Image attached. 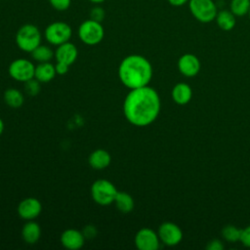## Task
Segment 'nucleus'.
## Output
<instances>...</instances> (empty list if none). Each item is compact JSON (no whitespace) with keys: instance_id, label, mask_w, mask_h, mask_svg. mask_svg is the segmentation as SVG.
<instances>
[{"instance_id":"obj_28","label":"nucleus","mask_w":250,"mask_h":250,"mask_svg":"<svg viewBox=\"0 0 250 250\" xmlns=\"http://www.w3.org/2000/svg\"><path fill=\"white\" fill-rule=\"evenodd\" d=\"M240 242L244 246L250 248V226H247L245 229H242Z\"/></svg>"},{"instance_id":"obj_10","label":"nucleus","mask_w":250,"mask_h":250,"mask_svg":"<svg viewBox=\"0 0 250 250\" xmlns=\"http://www.w3.org/2000/svg\"><path fill=\"white\" fill-rule=\"evenodd\" d=\"M159 244L158 233L151 229L143 228L135 235V245L140 250H156Z\"/></svg>"},{"instance_id":"obj_29","label":"nucleus","mask_w":250,"mask_h":250,"mask_svg":"<svg viewBox=\"0 0 250 250\" xmlns=\"http://www.w3.org/2000/svg\"><path fill=\"white\" fill-rule=\"evenodd\" d=\"M206 249L207 250H223L224 249V244L219 239H212L207 243Z\"/></svg>"},{"instance_id":"obj_23","label":"nucleus","mask_w":250,"mask_h":250,"mask_svg":"<svg viewBox=\"0 0 250 250\" xmlns=\"http://www.w3.org/2000/svg\"><path fill=\"white\" fill-rule=\"evenodd\" d=\"M250 9V0H230L229 11L235 17H244L248 15Z\"/></svg>"},{"instance_id":"obj_33","label":"nucleus","mask_w":250,"mask_h":250,"mask_svg":"<svg viewBox=\"0 0 250 250\" xmlns=\"http://www.w3.org/2000/svg\"><path fill=\"white\" fill-rule=\"evenodd\" d=\"M3 131H4V122H3V120L0 118V136L2 135Z\"/></svg>"},{"instance_id":"obj_26","label":"nucleus","mask_w":250,"mask_h":250,"mask_svg":"<svg viewBox=\"0 0 250 250\" xmlns=\"http://www.w3.org/2000/svg\"><path fill=\"white\" fill-rule=\"evenodd\" d=\"M104 17H105V11L104 10L103 7L99 6V4L94 6L90 11V19H92L96 21L102 22L104 21Z\"/></svg>"},{"instance_id":"obj_25","label":"nucleus","mask_w":250,"mask_h":250,"mask_svg":"<svg viewBox=\"0 0 250 250\" xmlns=\"http://www.w3.org/2000/svg\"><path fill=\"white\" fill-rule=\"evenodd\" d=\"M24 83V90L29 96H36L40 92V84L37 79L32 78Z\"/></svg>"},{"instance_id":"obj_8","label":"nucleus","mask_w":250,"mask_h":250,"mask_svg":"<svg viewBox=\"0 0 250 250\" xmlns=\"http://www.w3.org/2000/svg\"><path fill=\"white\" fill-rule=\"evenodd\" d=\"M8 72L14 80L26 82L34 78L35 65L26 59H17L10 63Z\"/></svg>"},{"instance_id":"obj_34","label":"nucleus","mask_w":250,"mask_h":250,"mask_svg":"<svg viewBox=\"0 0 250 250\" xmlns=\"http://www.w3.org/2000/svg\"><path fill=\"white\" fill-rule=\"evenodd\" d=\"M89 1L92 2V3H94V4H96V5H98V4H101V3L104 2L105 0H89Z\"/></svg>"},{"instance_id":"obj_14","label":"nucleus","mask_w":250,"mask_h":250,"mask_svg":"<svg viewBox=\"0 0 250 250\" xmlns=\"http://www.w3.org/2000/svg\"><path fill=\"white\" fill-rule=\"evenodd\" d=\"M78 50L76 46L71 42H65L57 46L55 51V58L57 62H63L67 65H71L77 59Z\"/></svg>"},{"instance_id":"obj_32","label":"nucleus","mask_w":250,"mask_h":250,"mask_svg":"<svg viewBox=\"0 0 250 250\" xmlns=\"http://www.w3.org/2000/svg\"><path fill=\"white\" fill-rule=\"evenodd\" d=\"M167 1L173 7H182L188 4L189 0H167Z\"/></svg>"},{"instance_id":"obj_31","label":"nucleus","mask_w":250,"mask_h":250,"mask_svg":"<svg viewBox=\"0 0 250 250\" xmlns=\"http://www.w3.org/2000/svg\"><path fill=\"white\" fill-rule=\"evenodd\" d=\"M82 232H83L85 238H86V237H87V238H92V237H94V236L96 235L97 230H96V229H95L93 226H86V227L84 228V229H83Z\"/></svg>"},{"instance_id":"obj_18","label":"nucleus","mask_w":250,"mask_h":250,"mask_svg":"<svg viewBox=\"0 0 250 250\" xmlns=\"http://www.w3.org/2000/svg\"><path fill=\"white\" fill-rule=\"evenodd\" d=\"M215 21L220 29L224 31H229L235 26L236 17L229 10L224 9L218 11Z\"/></svg>"},{"instance_id":"obj_24","label":"nucleus","mask_w":250,"mask_h":250,"mask_svg":"<svg viewBox=\"0 0 250 250\" xmlns=\"http://www.w3.org/2000/svg\"><path fill=\"white\" fill-rule=\"evenodd\" d=\"M241 232L242 229H239L233 225H228L222 229V236L229 242L240 241Z\"/></svg>"},{"instance_id":"obj_22","label":"nucleus","mask_w":250,"mask_h":250,"mask_svg":"<svg viewBox=\"0 0 250 250\" xmlns=\"http://www.w3.org/2000/svg\"><path fill=\"white\" fill-rule=\"evenodd\" d=\"M31 57L38 62H50L53 57H55V53L49 46L40 44L31 52Z\"/></svg>"},{"instance_id":"obj_4","label":"nucleus","mask_w":250,"mask_h":250,"mask_svg":"<svg viewBox=\"0 0 250 250\" xmlns=\"http://www.w3.org/2000/svg\"><path fill=\"white\" fill-rule=\"evenodd\" d=\"M115 186L105 179L95 181L91 187V195L93 200L102 206H107L114 202L117 194Z\"/></svg>"},{"instance_id":"obj_35","label":"nucleus","mask_w":250,"mask_h":250,"mask_svg":"<svg viewBox=\"0 0 250 250\" xmlns=\"http://www.w3.org/2000/svg\"><path fill=\"white\" fill-rule=\"evenodd\" d=\"M248 16H249V19H250V9H249V12H248Z\"/></svg>"},{"instance_id":"obj_5","label":"nucleus","mask_w":250,"mask_h":250,"mask_svg":"<svg viewBox=\"0 0 250 250\" xmlns=\"http://www.w3.org/2000/svg\"><path fill=\"white\" fill-rule=\"evenodd\" d=\"M188 5L190 14L197 21L209 23L215 21L218 7L213 0H189Z\"/></svg>"},{"instance_id":"obj_30","label":"nucleus","mask_w":250,"mask_h":250,"mask_svg":"<svg viewBox=\"0 0 250 250\" xmlns=\"http://www.w3.org/2000/svg\"><path fill=\"white\" fill-rule=\"evenodd\" d=\"M68 67H69V65H67V64H65V63H63V62H57V63H56V65H55L56 72H57V74H59V75H63V74H65V73L68 71Z\"/></svg>"},{"instance_id":"obj_11","label":"nucleus","mask_w":250,"mask_h":250,"mask_svg":"<svg viewBox=\"0 0 250 250\" xmlns=\"http://www.w3.org/2000/svg\"><path fill=\"white\" fill-rule=\"evenodd\" d=\"M42 211L41 202L35 197H27L21 200L18 205V214L26 221L37 218Z\"/></svg>"},{"instance_id":"obj_12","label":"nucleus","mask_w":250,"mask_h":250,"mask_svg":"<svg viewBox=\"0 0 250 250\" xmlns=\"http://www.w3.org/2000/svg\"><path fill=\"white\" fill-rule=\"evenodd\" d=\"M200 67V61L193 54H184L178 60V69L187 77H193L198 74Z\"/></svg>"},{"instance_id":"obj_13","label":"nucleus","mask_w":250,"mask_h":250,"mask_svg":"<svg viewBox=\"0 0 250 250\" xmlns=\"http://www.w3.org/2000/svg\"><path fill=\"white\" fill-rule=\"evenodd\" d=\"M62 245L69 250L80 249L85 242V236L82 231L74 229H65L61 235Z\"/></svg>"},{"instance_id":"obj_20","label":"nucleus","mask_w":250,"mask_h":250,"mask_svg":"<svg viewBox=\"0 0 250 250\" xmlns=\"http://www.w3.org/2000/svg\"><path fill=\"white\" fill-rule=\"evenodd\" d=\"M116 208L121 213H130L134 208V199L133 197L125 191H117V194L114 199Z\"/></svg>"},{"instance_id":"obj_21","label":"nucleus","mask_w":250,"mask_h":250,"mask_svg":"<svg viewBox=\"0 0 250 250\" xmlns=\"http://www.w3.org/2000/svg\"><path fill=\"white\" fill-rule=\"evenodd\" d=\"M4 101L5 103L13 108H18L23 104V95L15 88H9L4 93Z\"/></svg>"},{"instance_id":"obj_1","label":"nucleus","mask_w":250,"mask_h":250,"mask_svg":"<svg viewBox=\"0 0 250 250\" xmlns=\"http://www.w3.org/2000/svg\"><path fill=\"white\" fill-rule=\"evenodd\" d=\"M160 107L159 95L149 86L131 89L123 103L125 118L137 127H145L154 122Z\"/></svg>"},{"instance_id":"obj_19","label":"nucleus","mask_w":250,"mask_h":250,"mask_svg":"<svg viewBox=\"0 0 250 250\" xmlns=\"http://www.w3.org/2000/svg\"><path fill=\"white\" fill-rule=\"evenodd\" d=\"M57 74L55 65L52 64L50 62H39L35 66V72H34V78L37 79L39 82L47 83L51 81L55 75Z\"/></svg>"},{"instance_id":"obj_6","label":"nucleus","mask_w":250,"mask_h":250,"mask_svg":"<svg viewBox=\"0 0 250 250\" xmlns=\"http://www.w3.org/2000/svg\"><path fill=\"white\" fill-rule=\"evenodd\" d=\"M77 33L79 39L84 44L94 46L104 39V29L102 22L89 19L80 23Z\"/></svg>"},{"instance_id":"obj_7","label":"nucleus","mask_w":250,"mask_h":250,"mask_svg":"<svg viewBox=\"0 0 250 250\" xmlns=\"http://www.w3.org/2000/svg\"><path fill=\"white\" fill-rule=\"evenodd\" d=\"M72 35L71 26L64 21H54L47 25L44 31V37L48 43L59 46L68 42Z\"/></svg>"},{"instance_id":"obj_3","label":"nucleus","mask_w":250,"mask_h":250,"mask_svg":"<svg viewBox=\"0 0 250 250\" xmlns=\"http://www.w3.org/2000/svg\"><path fill=\"white\" fill-rule=\"evenodd\" d=\"M42 34L39 28L32 23L21 25L16 33V44L23 52L31 53L41 44Z\"/></svg>"},{"instance_id":"obj_16","label":"nucleus","mask_w":250,"mask_h":250,"mask_svg":"<svg viewBox=\"0 0 250 250\" xmlns=\"http://www.w3.org/2000/svg\"><path fill=\"white\" fill-rule=\"evenodd\" d=\"M111 161V156L105 149L98 148L91 152L88 157V162L93 169L102 170L106 168Z\"/></svg>"},{"instance_id":"obj_27","label":"nucleus","mask_w":250,"mask_h":250,"mask_svg":"<svg viewBox=\"0 0 250 250\" xmlns=\"http://www.w3.org/2000/svg\"><path fill=\"white\" fill-rule=\"evenodd\" d=\"M49 4L53 9L59 12H62L66 11L70 7L71 0H49Z\"/></svg>"},{"instance_id":"obj_9","label":"nucleus","mask_w":250,"mask_h":250,"mask_svg":"<svg viewBox=\"0 0 250 250\" xmlns=\"http://www.w3.org/2000/svg\"><path fill=\"white\" fill-rule=\"evenodd\" d=\"M157 233L160 241L167 246L178 245L183 239V231L181 228L172 222L161 224Z\"/></svg>"},{"instance_id":"obj_17","label":"nucleus","mask_w":250,"mask_h":250,"mask_svg":"<svg viewBox=\"0 0 250 250\" xmlns=\"http://www.w3.org/2000/svg\"><path fill=\"white\" fill-rule=\"evenodd\" d=\"M21 236L24 242L27 244L36 243L41 236L40 226L32 220L27 221V223H25L21 229Z\"/></svg>"},{"instance_id":"obj_15","label":"nucleus","mask_w":250,"mask_h":250,"mask_svg":"<svg viewBox=\"0 0 250 250\" xmlns=\"http://www.w3.org/2000/svg\"><path fill=\"white\" fill-rule=\"evenodd\" d=\"M173 101L179 105H185L188 104L192 98V90L190 86L185 82L177 83L171 92Z\"/></svg>"},{"instance_id":"obj_2","label":"nucleus","mask_w":250,"mask_h":250,"mask_svg":"<svg viewBox=\"0 0 250 250\" xmlns=\"http://www.w3.org/2000/svg\"><path fill=\"white\" fill-rule=\"evenodd\" d=\"M118 77L130 90L145 87L152 78V66L146 58L136 54L129 55L119 64Z\"/></svg>"}]
</instances>
